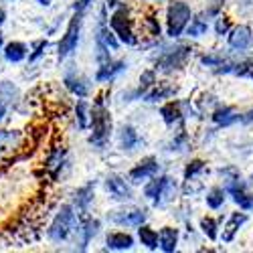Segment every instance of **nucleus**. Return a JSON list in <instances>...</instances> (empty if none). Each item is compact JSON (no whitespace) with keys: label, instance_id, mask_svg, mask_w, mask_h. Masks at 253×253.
<instances>
[{"label":"nucleus","instance_id":"f257e3e1","mask_svg":"<svg viewBox=\"0 0 253 253\" xmlns=\"http://www.w3.org/2000/svg\"><path fill=\"white\" fill-rule=\"evenodd\" d=\"M108 97H110V91H101L91 101L87 144L91 146V150H97V152H103L108 148L112 142V136H114V120H112Z\"/></svg>","mask_w":253,"mask_h":253},{"label":"nucleus","instance_id":"f03ea898","mask_svg":"<svg viewBox=\"0 0 253 253\" xmlns=\"http://www.w3.org/2000/svg\"><path fill=\"white\" fill-rule=\"evenodd\" d=\"M154 47V55H152V63L154 69L160 75H174L178 71H182L186 67L188 59L193 57V45L188 43H180L176 39L174 43H160V41H152Z\"/></svg>","mask_w":253,"mask_h":253},{"label":"nucleus","instance_id":"7ed1b4c3","mask_svg":"<svg viewBox=\"0 0 253 253\" xmlns=\"http://www.w3.org/2000/svg\"><path fill=\"white\" fill-rule=\"evenodd\" d=\"M79 225V215L71 203H61L45 227V237L51 245H67L73 243L75 231Z\"/></svg>","mask_w":253,"mask_h":253},{"label":"nucleus","instance_id":"20e7f679","mask_svg":"<svg viewBox=\"0 0 253 253\" xmlns=\"http://www.w3.org/2000/svg\"><path fill=\"white\" fill-rule=\"evenodd\" d=\"M142 195L146 201H150L154 209H166L174 203V199L180 195V184L170 174H156L148 178L142 186Z\"/></svg>","mask_w":253,"mask_h":253},{"label":"nucleus","instance_id":"39448f33","mask_svg":"<svg viewBox=\"0 0 253 253\" xmlns=\"http://www.w3.org/2000/svg\"><path fill=\"white\" fill-rule=\"evenodd\" d=\"M108 27L118 37L120 45H126V47L140 45V35L136 31V18L128 2H120L116 8L108 12Z\"/></svg>","mask_w":253,"mask_h":253},{"label":"nucleus","instance_id":"423d86ee","mask_svg":"<svg viewBox=\"0 0 253 253\" xmlns=\"http://www.w3.org/2000/svg\"><path fill=\"white\" fill-rule=\"evenodd\" d=\"M108 8L105 4L99 6L97 12V23H95V31H93V59L95 63H103L114 57V53L120 51V41L118 37L112 33V29L108 27Z\"/></svg>","mask_w":253,"mask_h":253},{"label":"nucleus","instance_id":"0eeeda50","mask_svg":"<svg viewBox=\"0 0 253 253\" xmlns=\"http://www.w3.org/2000/svg\"><path fill=\"white\" fill-rule=\"evenodd\" d=\"M41 170H43V176L49 178V182H61L71 170V154L69 148L65 144H51L43 162H41Z\"/></svg>","mask_w":253,"mask_h":253},{"label":"nucleus","instance_id":"6e6552de","mask_svg":"<svg viewBox=\"0 0 253 253\" xmlns=\"http://www.w3.org/2000/svg\"><path fill=\"white\" fill-rule=\"evenodd\" d=\"M193 14L195 10L188 0H168L164 12V35L170 41L180 39L184 35L186 25L191 23Z\"/></svg>","mask_w":253,"mask_h":253},{"label":"nucleus","instance_id":"1a4fd4ad","mask_svg":"<svg viewBox=\"0 0 253 253\" xmlns=\"http://www.w3.org/2000/svg\"><path fill=\"white\" fill-rule=\"evenodd\" d=\"M83 23H85V14L71 10V16L67 20V27L63 31L61 39L57 41V61L59 63H65L67 59H71L79 45H81V35H83Z\"/></svg>","mask_w":253,"mask_h":253},{"label":"nucleus","instance_id":"9d476101","mask_svg":"<svg viewBox=\"0 0 253 253\" xmlns=\"http://www.w3.org/2000/svg\"><path fill=\"white\" fill-rule=\"evenodd\" d=\"M27 142L29 136L18 128H6L0 124V166L12 164L27 156Z\"/></svg>","mask_w":253,"mask_h":253},{"label":"nucleus","instance_id":"9b49d317","mask_svg":"<svg viewBox=\"0 0 253 253\" xmlns=\"http://www.w3.org/2000/svg\"><path fill=\"white\" fill-rule=\"evenodd\" d=\"M61 83L63 87H65V91L73 97H81V99H87L91 93H93V85L95 83L83 73L79 71L73 63H67L65 69H63V75H61Z\"/></svg>","mask_w":253,"mask_h":253},{"label":"nucleus","instance_id":"f8f14e48","mask_svg":"<svg viewBox=\"0 0 253 253\" xmlns=\"http://www.w3.org/2000/svg\"><path fill=\"white\" fill-rule=\"evenodd\" d=\"M148 211L142 209V207H126V203L118 209H112L108 211L105 215V221L114 227H120V229H136L140 227L142 223H148Z\"/></svg>","mask_w":253,"mask_h":253},{"label":"nucleus","instance_id":"ddd939ff","mask_svg":"<svg viewBox=\"0 0 253 253\" xmlns=\"http://www.w3.org/2000/svg\"><path fill=\"white\" fill-rule=\"evenodd\" d=\"M103 191L110 201L118 205L130 203L134 199V184L128 180V176L118 174V172H110L103 178Z\"/></svg>","mask_w":253,"mask_h":253},{"label":"nucleus","instance_id":"4468645a","mask_svg":"<svg viewBox=\"0 0 253 253\" xmlns=\"http://www.w3.org/2000/svg\"><path fill=\"white\" fill-rule=\"evenodd\" d=\"M103 223L101 219L93 217V215H85V217H79V225L75 231V237H73V249L75 251H87L89 245L97 239V235L101 233Z\"/></svg>","mask_w":253,"mask_h":253},{"label":"nucleus","instance_id":"2eb2a0df","mask_svg":"<svg viewBox=\"0 0 253 253\" xmlns=\"http://www.w3.org/2000/svg\"><path fill=\"white\" fill-rule=\"evenodd\" d=\"M225 39H227L229 53H233V55H247L253 49V27L245 25V23L233 25Z\"/></svg>","mask_w":253,"mask_h":253},{"label":"nucleus","instance_id":"dca6fc26","mask_svg":"<svg viewBox=\"0 0 253 253\" xmlns=\"http://www.w3.org/2000/svg\"><path fill=\"white\" fill-rule=\"evenodd\" d=\"M223 188L227 197L233 201L235 207H239L245 213H251L253 211V188L247 184V180H243L241 176L223 182Z\"/></svg>","mask_w":253,"mask_h":253},{"label":"nucleus","instance_id":"f3484780","mask_svg":"<svg viewBox=\"0 0 253 253\" xmlns=\"http://www.w3.org/2000/svg\"><path fill=\"white\" fill-rule=\"evenodd\" d=\"M126 71H128V61L126 59H108L103 63H97L95 73H93V83L95 85H112L114 81H118Z\"/></svg>","mask_w":253,"mask_h":253},{"label":"nucleus","instance_id":"a211bd4d","mask_svg":"<svg viewBox=\"0 0 253 253\" xmlns=\"http://www.w3.org/2000/svg\"><path fill=\"white\" fill-rule=\"evenodd\" d=\"M160 168H162V164H160V158L158 156H154V154H150V156H144V158H140L130 170H128V180L136 186V184H144L148 178H152V176H156L158 172H160Z\"/></svg>","mask_w":253,"mask_h":253},{"label":"nucleus","instance_id":"6ab92c4d","mask_svg":"<svg viewBox=\"0 0 253 253\" xmlns=\"http://www.w3.org/2000/svg\"><path fill=\"white\" fill-rule=\"evenodd\" d=\"M215 75H235L241 79L253 81V57H241V59H225L217 69H213Z\"/></svg>","mask_w":253,"mask_h":253},{"label":"nucleus","instance_id":"aec40b11","mask_svg":"<svg viewBox=\"0 0 253 253\" xmlns=\"http://www.w3.org/2000/svg\"><path fill=\"white\" fill-rule=\"evenodd\" d=\"M73 209L77 211L79 217H85V215H91V207L95 205V182H85L77 186L73 195H71V201Z\"/></svg>","mask_w":253,"mask_h":253},{"label":"nucleus","instance_id":"412c9836","mask_svg":"<svg viewBox=\"0 0 253 253\" xmlns=\"http://www.w3.org/2000/svg\"><path fill=\"white\" fill-rule=\"evenodd\" d=\"M116 144L118 148L126 154H132L136 150H140V146H144V138L140 136L138 128L132 124H122L116 130Z\"/></svg>","mask_w":253,"mask_h":253},{"label":"nucleus","instance_id":"4be33fe9","mask_svg":"<svg viewBox=\"0 0 253 253\" xmlns=\"http://www.w3.org/2000/svg\"><path fill=\"white\" fill-rule=\"evenodd\" d=\"M0 99L6 101V105L12 112H23V105L27 103L23 89L18 87V83L12 79H0Z\"/></svg>","mask_w":253,"mask_h":253},{"label":"nucleus","instance_id":"5701e85b","mask_svg":"<svg viewBox=\"0 0 253 253\" xmlns=\"http://www.w3.org/2000/svg\"><path fill=\"white\" fill-rule=\"evenodd\" d=\"M241 112L233 105H225V103H217L213 110H211V122H213L215 128L223 130V128H231V126L239 124Z\"/></svg>","mask_w":253,"mask_h":253},{"label":"nucleus","instance_id":"b1692460","mask_svg":"<svg viewBox=\"0 0 253 253\" xmlns=\"http://www.w3.org/2000/svg\"><path fill=\"white\" fill-rule=\"evenodd\" d=\"M249 221V217H247V213L245 211H233L229 217H227V221H225V225H223V229L219 231V239L223 241V243H233L235 241V237H237V233L243 229V225Z\"/></svg>","mask_w":253,"mask_h":253},{"label":"nucleus","instance_id":"393cba45","mask_svg":"<svg viewBox=\"0 0 253 253\" xmlns=\"http://www.w3.org/2000/svg\"><path fill=\"white\" fill-rule=\"evenodd\" d=\"M27 55H29V45L25 41H18V39L6 41L2 51H0V57H2V61L6 65H23L27 61Z\"/></svg>","mask_w":253,"mask_h":253},{"label":"nucleus","instance_id":"a878e982","mask_svg":"<svg viewBox=\"0 0 253 253\" xmlns=\"http://www.w3.org/2000/svg\"><path fill=\"white\" fill-rule=\"evenodd\" d=\"M160 120L164 122L166 128H180V126L186 122L184 120V114H182V108H180V99H168L160 105Z\"/></svg>","mask_w":253,"mask_h":253},{"label":"nucleus","instance_id":"bb28decb","mask_svg":"<svg viewBox=\"0 0 253 253\" xmlns=\"http://www.w3.org/2000/svg\"><path fill=\"white\" fill-rule=\"evenodd\" d=\"M178 87L170 81H156L150 89H146L144 95H142V101L146 103H162V101H168L176 95Z\"/></svg>","mask_w":253,"mask_h":253},{"label":"nucleus","instance_id":"cd10ccee","mask_svg":"<svg viewBox=\"0 0 253 253\" xmlns=\"http://www.w3.org/2000/svg\"><path fill=\"white\" fill-rule=\"evenodd\" d=\"M103 245H105V251H132L136 245V237L130 231L118 229V231H110L105 235Z\"/></svg>","mask_w":253,"mask_h":253},{"label":"nucleus","instance_id":"c85d7f7f","mask_svg":"<svg viewBox=\"0 0 253 253\" xmlns=\"http://www.w3.org/2000/svg\"><path fill=\"white\" fill-rule=\"evenodd\" d=\"M180 245V229L172 225H164L158 231V249L162 253H174Z\"/></svg>","mask_w":253,"mask_h":253},{"label":"nucleus","instance_id":"c756f323","mask_svg":"<svg viewBox=\"0 0 253 253\" xmlns=\"http://www.w3.org/2000/svg\"><path fill=\"white\" fill-rule=\"evenodd\" d=\"M89 116H91V103L87 99H77L73 103V124L79 132L89 130Z\"/></svg>","mask_w":253,"mask_h":253},{"label":"nucleus","instance_id":"7c9ffc66","mask_svg":"<svg viewBox=\"0 0 253 253\" xmlns=\"http://www.w3.org/2000/svg\"><path fill=\"white\" fill-rule=\"evenodd\" d=\"M49 47H51V43H49V39H47V37H41V39L31 41V45H29V55H27V61H25V63H27V65H39V63L47 57Z\"/></svg>","mask_w":253,"mask_h":253},{"label":"nucleus","instance_id":"2f4dec72","mask_svg":"<svg viewBox=\"0 0 253 253\" xmlns=\"http://www.w3.org/2000/svg\"><path fill=\"white\" fill-rule=\"evenodd\" d=\"M142 31H144V35L148 37L150 41H160L162 39L164 29H162L160 20H158V14L154 10H150L148 14L142 18Z\"/></svg>","mask_w":253,"mask_h":253},{"label":"nucleus","instance_id":"473e14b6","mask_svg":"<svg viewBox=\"0 0 253 253\" xmlns=\"http://www.w3.org/2000/svg\"><path fill=\"white\" fill-rule=\"evenodd\" d=\"M136 231H138V241L144 249L158 251V231L154 227H150L148 223H142L140 227H136Z\"/></svg>","mask_w":253,"mask_h":253},{"label":"nucleus","instance_id":"72a5a7b5","mask_svg":"<svg viewBox=\"0 0 253 253\" xmlns=\"http://www.w3.org/2000/svg\"><path fill=\"white\" fill-rule=\"evenodd\" d=\"M188 148H191V134L184 128H180L170 138V142L166 144V152H170V154H184V152H188Z\"/></svg>","mask_w":253,"mask_h":253},{"label":"nucleus","instance_id":"f704fd0d","mask_svg":"<svg viewBox=\"0 0 253 253\" xmlns=\"http://www.w3.org/2000/svg\"><path fill=\"white\" fill-rule=\"evenodd\" d=\"M225 203H227V193H225V188L219 186V184L211 186L205 193V205L211 211H221L225 207Z\"/></svg>","mask_w":253,"mask_h":253},{"label":"nucleus","instance_id":"c9c22d12","mask_svg":"<svg viewBox=\"0 0 253 253\" xmlns=\"http://www.w3.org/2000/svg\"><path fill=\"white\" fill-rule=\"evenodd\" d=\"M199 231H201V235H203L207 241H217V239H219V231H221V223H219V219H215V217L205 215V217H201V221H199Z\"/></svg>","mask_w":253,"mask_h":253},{"label":"nucleus","instance_id":"e433bc0d","mask_svg":"<svg viewBox=\"0 0 253 253\" xmlns=\"http://www.w3.org/2000/svg\"><path fill=\"white\" fill-rule=\"evenodd\" d=\"M209 29H211V25H209V20L203 14H193L191 23H188L186 29H184V35L188 39H201V37H205L209 33Z\"/></svg>","mask_w":253,"mask_h":253},{"label":"nucleus","instance_id":"4c0bfd02","mask_svg":"<svg viewBox=\"0 0 253 253\" xmlns=\"http://www.w3.org/2000/svg\"><path fill=\"white\" fill-rule=\"evenodd\" d=\"M205 172H209V166L207 160L203 158H191L184 164V170H182V180H191V178H201Z\"/></svg>","mask_w":253,"mask_h":253},{"label":"nucleus","instance_id":"58836bf2","mask_svg":"<svg viewBox=\"0 0 253 253\" xmlns=\"http://www.w3.org/2000/svg\"><path fill=\"white\" fill-rule=\"evenodd\" d=\"M231 55L229 53H223V51H207V53H203L201 57H199V63H201V67H205V69H217L221 63L225 61V59H229Z\"/></svg>","mask_w":253,"mask_h":253},{"label":"nucleus","instance_id":"ea45409f","mask_svg":"<svg viewBox=\"0 0 253 253\" xmlns=\"http://www.w3.org/2000/svg\"><path fill=\"white\" fill-rule=\"evenodd\" d=\"M231 27H233V18H231L229 14H225L223 10L213 18V33H215L217 39L227 37V33L231 31Z\"/></svg>","mask_w":253,"mask_h":253},{"label":"nucleus","instance_id":"a19ab883","mask_svg":"<svg viewBox=\"0 0 253 253\" xmlns=\"http://www.w3.org/2000/svg\"><path fill=\"white\" fill-rule=\"evenodd\" d=\"M142 95H144V91L136 85V87H128V89H120L114 95V99H116L118 105H128V103H134V101H142Z\"/></svg>","mask_w":253,"mask_h":253},{"label":"nucleus","instance_id":"79ce46f5","mask_svg":"<svg viewBox=\"0 0 253 253\" xmlns=\"http://www.w3.org/2000/svg\"><path fill=\"white\" fill-rule=\"evenodd\" d=\"M156 81H158V73H156L154 67L144 69V71L140 73V83H138V87H140L142 91H146V89H150Z\"/></svg>","mask_w":253,"mask_h":253},{"label":"nucleus","instance_id":"37998d69","mask_svg":"<svg viewBox=\"0 0 253 253\" xmlns=\"http://www.w3.org/2000/svg\"><path fill=\"white\" fill-rule=\"evenodd\" d=\"M217 174L221 176V180H223V182H227V180H233V178L241 176V172H239V168H237V166H233V164H227V166H221V168H219V170H217Z\"/></svg>","mask_w":253,"mask_h":253},{"label":"nucleus","instance_id":"c03bdc74","mask_svg":"<svg viewBox=\"0 0 253 253\" xmlns=\"http://www.w3.org/2000/svg\"><path fill=\"white\" fill-rule=\"evenodd\" d=\"M95 0H75L71 10H77V12H83V14H87V10L93 6Z\"/></svg>","mask_w":253,"mask_h":253},{"label":"nucleus","instance_id":"a18cd8bd","mask_svg":"<svg viewBox=\"0 0 253 253\" xmlns=\"http://www.w3.org/2000/svg\"><path fill=\"white\" fill-rule=\"evenodd\" d=\"M239 124H245V126H249V124H253V105L247 110V112H241V118H239Z\"/></svg>","mask_w":253,"mask_h":253},{"label":"nucleus","instance_id":"49530a36","mask_svg":"<svg viewBox=\"0 0 253 253\" xmlns=\"http://www.w3.org/2000/svg\"><path fill=\"white\" fill-rule=\"evenodd\" d=\"M8 114H10V108L6 105V101H2V99H0V124H4V122H6Z\"/></svg>","mask_w":253,"mask_h":253},{"label":"nucleus","instance_id":"de8ad7c7","mask_svg":"<svg viewBox=\"0 0 253 253\" xmlns=\"http://www.w3.org/2000/svg\"><path fill=\"white\" fill-rule=\"evenodd\" d=\"M6 20H8V12L4 6H0V29H2L6 25Z\"/></svg>","mask_w":253,"mask_h":253},{"label":"nucleus","instance_id":"09e8293b","mask_svg":"<svg viewBox=\"0 0 253 253\" xmlns=\"http://www.w3.org/2000/svg\"><path fill=\"white\" fill-rule=\"evenodd\" d=\"M35 4L39 8H51L53 6V0H35Z\"/></svg>","mask_w":253,"mask_h":253},{"label":"nucleus","instance_id":"8fccbe9b","mask_svg":"<svg viewBox=\"0 0 253 253\" xmlns=\"http://www.w3.org/2000/svg\"><path fill=\"white\" fill-rule=\"evenodd\" d=\"M120 2H124V0H103V4H105V8H108V10L116 8Z\"/></svg>","mask_w":253,"mask_h":253},{"label":"nucleus","instance_id":"3c124183","mask_svg":"<svg viewBox=\"0 0 253 253\" xmlns=\"http://www.w3.org/2000/svg\"><path fill=\"white\" fill-rule=\"evenodd\" d=\"M207 4H213V6H219V8H223L225 0H207Z\"/></svg>","mask_w":253,"mask_h":253},{"label":"nucleus","instance_id":"603ef678","mask_svg":"<svg viewBox=\"0 0 253 253\" xmlns=\"http://www.w3.org/2000/svg\"><path fill=\"white\" fill-rule=\"evenodd\" d=\"M4 43H6V39H4V33H2V29H0V51H2Z\"/></svg>","mask_w":253,"mask_h":253},{"label":"nucleus","instance_id":"864d4df0","mask_svg":"<svg viewBox=\"0 0 253 253\" xmlns=\"http://www.w3.org/2000/svg\"><path fill=\"white\" fill-rule=\"evenodd\" d=\"M247 184H249V186H251V188H253V172H251V174H249V178H247Z\"/></svg>","mask_w":253,"mask_h":253},{"label":"nucleus","instance_id":"5fc2aeb1","mask_svg":"<svg viewBox=\"0 0 253 253\" xmlns=\"http://www.w3.org/2000/svg\"><path fill=\"white\" fill-rule=\"evenodd\" d=\"M146 2H154V4H160V2H164V0H146Z\"/></svg>","mask_w":253,"mask_h":253},{"label":"nucleus","instance_id":"6e6d98bb","mask_svg":"<svg viewBox=\"0 0 253 253\" xmlns=\"http://www.w3.org/2000/svg\"><path fill=\"white\" fill-rule=\"evenodd\" d=\"M2 2H12V0H2Z\"/></svg>","mask_w":253,"mask_h":253}]
</instances>
